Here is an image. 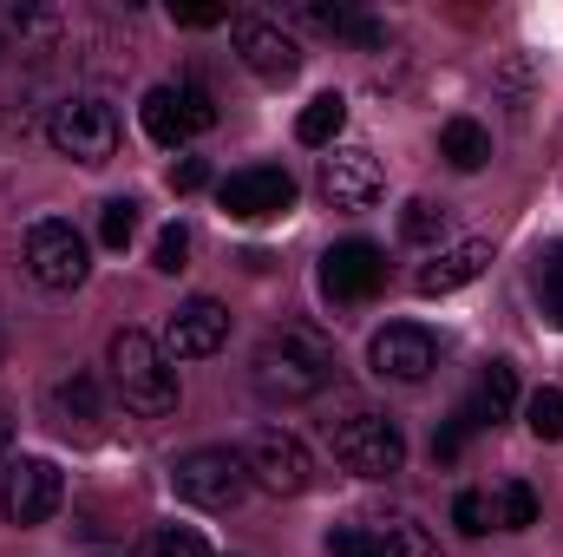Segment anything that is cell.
<instances>
[{
	"mask_svg": "<svg viewBox=\"0 0 563 557\" xmlns=\"http://www.w3.org/2000/svg\"><path fill=\"white\" fill-rule=\"evenodd\" d=\"M256 387L269 401H314L328 381H334V341L321 328H301V321H282L256 341V361H250Z\"/></svg>",
	"mask_w": 563,
	"mask_h": 557,
	"instance_id": "6da1fadb",
	"label": "cell"
},
{
	"mask_svg": "<svg viewBox=\"0 0 563 557\" xmlns=\"http://www.w3.org/2000/svg\"><path fill=\"white\" fill-rule=\"evenodd\" d=\"M112 387H119V401L144 419L177 414V401H184L177 361H170L164 341L144 335V328H119V335H112Z\"/></svg>",
	"mask_w": 563,
	"mask_h": 557,
	"instance_id": "7a4b0ae2",
	"label": "cell"
},
{
	"mask_svg": "<svg viewBox=\"0 0 563 557\" xmlns=\"http://www.w3.org/2000/svg\"><path fill=\"white\" fill-rule=\"evenodd\" d=\"M328 452L354 472V479H394L407 466V433L394 414H374V407H354V414L328 419Z\"/></svg>",
	"mask_w": 563,
	"mask_h": 557,
	"instance_id": "3957f363",
	"label": "cell"
},
{
	"mask_svg": "<svg viewBox=\"0 0 563 557\" xmlns=\"http://www.w3.org/2000/svg\"><path fill=\"white\" fill-rule=\"evenodd\" d=\"M170 492L197 512H236L250 499V466L230 446H190L184 459H170Z\"/></svg>",
	"mask_w": 563,
	"mask_h": 557,
	"instance_id": "277c9868",
	"label": "cell"
},
{
	"mask_svg": "<svg viewBox=\"0 0 563 557\" xmlns=\"http://www.w3.org/2000/svg\"><path fill=\"white\" fill-rule=\"evenodd\" d=\"M46 139H53L59 157H73V164H106V157H119V112L99 92H73V99L53 106Z\"/></svg>",
	"mask_w": 563,
	"mask_h": 557,
	"instance_id": "5b68a950",
	"label": "cell"
},
{
	"mask_svg": "<svg viewBox=\"0 0 563 557\" xmlns=\"http://www.w3.org/2000/svg\"><path fill=\"white\" fill-rule=\"evenodd\" d=\"M26 276L40 282V288H79V282L92 276L86 237H79L66 217H40V223L26 230Z\"/></svg>",
	"mask_w": 563,
	"mask_h": 557,
	"instance_id": "8992f818",
	"label": "cell"
},
{
	"mask_svg": "<svg viewBox=\"0 0 563 557\" xmlns=\"http://www.w3.org/2000/svg\"><path fill=\"white\" fill-rule=\"evenodd\" d=\"M243 466H250V485H263L276 499L308 492V479H314V459H308V446L288 426H256L250 446H243Z\"/></svg>",
	"mask_w": 563,
	"mask_h": 557,
	"instance_id": "52a82bcc",
	"label": "cell"
},
{
	"mask_svg": "<svg viewBox=\"0 0 563 557\" xmlns=\"http://www.w3.org/2000/svg\"><path fill=\"white\" fill-rule=\"evenodd\" d=\"M66 505V472L53 466V459H13L7 466V479H0V512H7V525H46L53 512Z\"/></svg>",
	"mask_w": 563,
	"mask_h": 557,
	"instance_id": "ba28073f",
	"label": "cell"
},
{
	"mask_svg": "<svg viewBox=\"0 0 563 557\" xmlns=\"http://www.w3.org/2000/svg\"><path fill=\"white\" fill-rule=\"evenodd\" d=\"M217 204L236 217V223H269L295 210V177L282 164H250V171H230L217 184Z\"/></svg>",
	"mask_w": 563,
	"mask_h": 557,
	"instance_id": "9c48e42d",
	"label": "cell"
},
{
	"mask_svg": "<svg viewBox=\"0 0 563 557\" xmlns=\"http://www.w3.org/2000/svg\"><path fill=\"white\" fill-rule=\"evenodd\" d=\"M367 368L380 381H400V387H420L426 374L439 368V335L420 321H387L374 341H367Z\"/></svg>",
	"mask_w": 563,
	"mask_h": 557,
	"instance_id": "30bf717a",
	"label": "cell"
},
{
	"mask_svg": "<svg viewBox=\"0 0 563 557\" xmlns=\"http://www.w3.org/2000/svg\"><path fill=\"white\" fill-rule=\"evenodd\" d=\"M387 282V250L367 237H347L321 256V295L328 302H374Z\"/></svg>",
	"mask_w": 563,
	"mask_h": 557,
	"instance_id": "8fae6325",
	"label": "cell"
},
{
	"mask_svg": "<svg viewBox=\"0 0 563 557\" xmlns=\"http://www.w3.org/2000/svg\"><path fill=\"white\" fill-rule=\"evenodd\" d=\"M157 341H164L170 361H203V354H217L230 341V308L217 295H190V302L170 308V321H164Z\"/></svg>",
	"mask_w": 563,
	"mask_h": 557,
	"instance_id": "7c38bea8",
	"label": "cell"
},
{
	"mask_svg": "<svg viewBox=\"0 0 563 557\" xmlns=\"http://www.w3.org/2000/svg\"><path fill=\"white\" fill-rule=\"evenodd\" d=\"M380 190H387V177H380V157L367 144H334L321 157V197L334 210H367Z\"/></svg>",
	"mask_w": 563,
	"mask_h": 557,
	"instance_id": "4fadbf2b",
	"label": "cell"
},
{
	"mask_svg": "<svg viewBox=\"0 0 563 557\" xmlns=\"http://www.w3.org/2000/svg\"><path fill=\"white\" fill-rule=\"evenodd\" d=\"M230 40H236V59H243L256 79H269V86H282V79H295V73H301V46L282 33L276 20L243 13V20H230Z\"/></svg>",
	"mask_w": 563,
	"mask_h": 557,
	"instance_id": "5bb4252c",
	"label": "cell"
},
{
	"mask_svg": "<svg viewBox=\"0 0 563 557\" xmlns=\"http://www.w3.org/2000/svg\"><path fill=\"white\" fill-rule=\"evenodd\" d=\"M46 419L59 426V433H99V419H106V394H99V381L92 374H59L53 387H46Z\"/></svg>",
	"mask_w": 563,
	"mask_h": 557,
	"instance_id": "9a60e30c",
	"label": "cell"
},
{
	"mask_svg": "<svg viewBox=\"0 0 563 557\" xmlns=\"http://www.w3.org/2000/svg\"><path fill=\"white\" fill-rule=\"evenodd\" d=\"M485 263H492V243L459 237V243H439V250H432V263H426L413 282H420V295H452V288H465V282L485 276Z\"/></svg>",
	"mask_w": 563,
	"mask_h": 557,
	"instance_id": "2e32d148",
	"label": "cell"
},
{
	"mask_svg": "<svg viewBox=\"0 0 563 557\" xmlns=\"http://www.w3.org/2000/svg\"><path fill=\"white\" fill-rule=\"evenodd\" d=\"M511 407H518V368L511 361H485L478 381H472V394H465V407H459V419L478 433V426L511 419Z\"/></svg>",
	"mask_w": 563,
	"mask_h": 557,
	"instance_id": "e0dca14e",
	"label": "cell"
},
{
	"mask_svg": "<svg viewBox=\"0 0 563 557\" xmlns=\"http://www.w3.org/2000/svg\"><path fill=\"white\" fill-rule=\"evenodd\" d=\"M139 119H144V139L164 144V151H177V144L190 139V119H184V106H177V86H151L144 106H139Z\"/></svg>",
	"mask_w": 563,
	"mask_h": 557,
	"instance_id": "ac0fdd59",
	"label": "cell"
},
{
	"mask_svg": "<svg viewBox=\"0 0 563 557\" xmlns=\"http://www.w3.org/2000/svg\"><path fill=\"white\" fill-rule=\"evenodd\" d=\"M439 157H445L452 171H485V164H492V132H485L478 119H445V125H439Z\"/></svg>",
	"mask_w": 563,
	"mask_h": 557,
	"instance_id": "d6986e66",
	"label": "cell"
},
{
	"mask_svg": "<svg viewBox=\"0 0 563 557\" xmlns=\"http://www.w3.org/2000/svg\"><path fill=\"white\" fill-rule=\"evenodd\" d=\"M374 545H380V557H439V538L426 532L420 518H407V512L374 518Z\"/></svg>",
	"mask_w": 563,
	"mask_h": 557,
	"instance_id": "ffe728a7",
	"label": "cell"
},
{
	"mask_svg": "<svg viewBox=\"0 0 563 557\" xmlns=\"http://www.w3.org/2000/svg\"><path fill=\"white\" fill-rule=\"evenodd\" d=\"M341 125H347V99H341V92H321V99H308V106H301L295 139H301V144H328V151H334Z\"/></svg>",
	"mask_w": 563,
	"mask_h": 557,
	"instance_id": "44dd1931",
	"label": "cell"
},
{
	"mask_svg": "<svg viewBox=\"0 0 563 557\" xmlns=\"http://www.w3.org/2000/svg\"><path fill=\"white\" fill-rule=\"evenodd\" d=\"M538 512H544V505H538V492H531L525 479H505V485L492 492V525H498V532H531Z\"/></svg>",
	"mask_w": 563,
	"mask_h": 557,
	"instance_id": "7402d4cb",
	"label": "cell"
},
{
	"mask_svg": "<svg viewBox=\"0 0 563 557\" xmlns=\"http://www.w3.org/2000/svg\"><path fill=\"white\" fill-rule=\"evenodd\" d=\"M13 33H20V53H46L66 33V13L59 7H13Z\"/></svg>",
	"mask_w": 563,
	"mask_h": 557,
	"instance_id": "603a6c76",
	"label": "cell"
},
{
	"mask_svg": "<svg viewBox=\"0 0 563 557\" xmlns=\"http://www.w3.org/2000/svg\"><path fill=\"white\" fill-rule=\"evenodd\" d=\"M139 237V197H106L99 204V243L106 250H125Z\"/></svg>",
	"mask_w": 563,
	"mask_h": 557,
	"instance_id": "cb8c5ba5",
	"label": "cell"
},
{
	"mask_svg": "<svg viewBox=\"0 0 563 557\" xmlns=\"http://www.w3.org/2000/svg\"><path fill=\"white\" fill-rule=\"evenodd\" d=\"M144 557H210V545H203L197 525H157L144 538Z\"/></svg>",
	"mask_w": 563,
	"mask_h": 557,
	"instance_id": "d4e9b609",
	"label": "cell"
},
{
	"mask_svg": "<svg viewBox=\"0 0 563 557\" xmlns=\"http://www.w3.org/2000/svg\"><path fill=\"white\" fill-rule=\"evenodd\" d=\"M538 302H544L551 328H563V243H544V256H538Z\"/></svg>",
	"mask_w": 563,
	"mask_h": 557,
	"instance_id": "484cf974",
	"label": "cell"
},
{
	"mask_svg": "<svg viewBox=\"0 0 563 557\" xmlns=\"http://www.w3.org/2000/svg\"><path fill=\"white\" fill-rule=\"evenodd\" d=\"M400 237H413V243H439V237H445V204L413 197V204L400 210Z\"/></svg>",
	"mask_w": 563,
	"mask_h": 557,
	"instance_id": "4316f807",
	"label": "cell"
},
{
	"mask_svg": "<svg viewBox=\"0 0 563 557\" xmlns=\"http://www.w3.org/2000/svg\"><path fill=\"white\" fill-rule=\"evenodd\" d=\"M525 426H531L538 439H563V387H538V394L525 401Z\"/></svg>",
	"mask_w": 563,
	"mask_h": 557,
	"instance_id": "83f0119b",
	"label": "cell"
},
{
	"mask_svg": "<svg viewBox=\"0 0 563 557\" xmlns=\"http://www.w3.org/2000/svg\"><path fill=\"white\" fill-rule=\"evenodd\" d=\"M452 525H459L465 538L498 532V525H492V492H459V499H452Z\"/></svg>",
	"mask_w": 563,
	"mask_h": 557,
	"instance_id": "f1b7e54d",
	"label": "cell"
},
{
	"mask_svg": "<svg viewBox=\"0 0 563 557\" xmlns=\"http://www.w3.org/2000/svg\"><path fill=\"white\" fill-rule=\"evenodd\" d=\"M184 263H190V230H184V223H164V230H157V250H151V270L177 276Z\"/></svg>",
	"mask_w": 563,
	"mask_h": 557,
	"instance_id": "f546056e",
	"label": "cell"
},
{
	"mask_svg": "<svg viewBox=\"0 0 563 557\" xmlns=\"http://www.w3.org/2000/svg\"><path fill=\"white\" fill-rule=\"evenodd\" d=\"M177 106H184V119H190V132H210L217 125V99L197 86V79H177Z\"/></svg>",
	"mask_w": 563,
	"mask_h": 557,
	"instance_id": "4dcf8cb0",
	"label": "cell"
},
{
	"mask_svg": "<svg viewBox=\"0 0 563 557\" xmlns=\"http://www.w3.org/2000/svg\"><path fill=\"white\" fill-rule=\"evenodd\" d=\"M328 557H380L374 525H334V532H328Z\"/></svg>",
	"mask_w": 563,
	"mask_h": 557,
	"instance_id": "1f68e13d",
	"label": "cell"
},
{
	"mask_svg": "<svg viewBox=\"0 0 563 557\" xmlns=\"http://www.w3.org/2000/svg\"><path fill=\"white\" fill-rule=\"evenodd\" d=\"M465 439H472V426H465V419L452 414L445 426H439V433H432V459H439V466H452V459L465 452Z\"/></svg>",
	"mask_w": 563,
	"mask_h": 557,
	"instance_id": "d6a6232c",
	"label": "cell"
},
{
	"mask_svg": "<svg viewBox=\"0 0 563 557\" xmlns=\"http://www.w3.org/2000/svg\"><path fill=\"white\" fill-rule=\"evenodd\" d=\"M203 184H210V164H203V157H177V164H170V190H177V197H190V190H203Z\"/></svg>",
	"mask_w": 563,
	"mask_h": 557,
	"instance_id": "836d02e7",
	"label": "cell"
},
{
	"mask_svg": "<svg viewBox=\"0 0 563 557\" xmlns=\"http://www.w3.org/2000/svg\"><path fill=\"white\" fill-rule=\"evenodd\" d=\"M170 20H177V26H223L230 7H170Z\"/></svg>",
	"mask_w": 563,
	"mask_h": 557,
	"instance_id": "e575fe53",
	"label": "cell"
},
{
	"mask_svg": "<svg viewBox=\"0 0 563 557\" xmlns=\"http://www.w3.org/2000/svg\"><path fill=\"white\" fill-rule=\"evenodd\" d=\"M7 446H13V426H7V414H0V459H7Z\"/></svg>",
	"mask_w": 563,
	"mask_h": 557,
	"instance_id": "d590c367",
	"label": "cell"
},
{
	"mask_svg": "<svg viewBox=\"0 0 563 557\" xmlns=\"http://www.w3.org/2000/svg\"><path fill=\"white\" fill-rule=\"evenodd\" d=\"M0 361H7V335H0Z\"/></svg>",
	"mask_w": 563,
	"mask_h": 557,
	"instance_id": "8d00e7d4",
	"label": "cell"
},
{
	"mask_svg": "<svg viewBox=\"0 0 563 557\" xmlns=\"http://www.w3.org/2000/svg\"><path fill=\"white\" fill-rule=\"evenodd\" d=\"M0 53H7V40H0Z\"/></svg>",
	"mask_w": 563,
	"mask_h": 557,
	"instance_id": "74e56055",
	"label": "cell"
}]
</instances>
